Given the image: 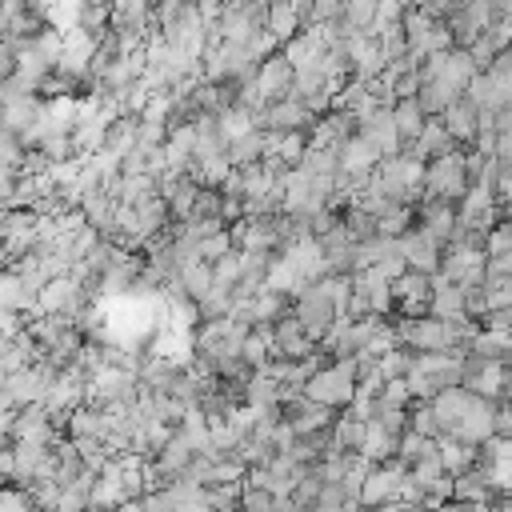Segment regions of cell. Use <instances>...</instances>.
Returning <instances> with one entry per match:
<instances>
[{
	"label": "cell",
	"instance_id": "f546056e",
	"mask_svg": "<svg viewBox=\"0 0 512 512\" xmlns=\"http://www.w3.org/2000/svg\"><path fill=\"white\" fill-rule=\"evenodd\" d=\"M392 120H396V132H400V140L404 144H412L416 136H420V128H424V108L416 104V96H400V100H392Z\"/></svg>",
	"mask_w": 512,
	"mask_h": 512
},
{
	"label": "cell",
	"instance_id": "484cf974",
	"mask_svg": "<svg viewBox=\"0 0 512 512\" xmlns=\"http://www.w3.org/2000/svg\"><path fill=\"white\" fill-rule=\"evenodd\" d=\"M468 400H472V388H464V384H448V388H440L428 404H432V412H436V420H440V428H444V436L452 432V424L460 420V412L468 408Z\"/></svg>",
	"mask_w": 512,
	"mask_h": 512
},
{
	"label": "cell",
	"instance_id": "f35d334b",
	"mask_svg": "<svg viewBox=\"0 0 512 512\" xmlns=\"http://www.w3.org/2000/svg\"><path fill=\"white\" fill-rule=\"evenodd\" d=\"M16 72V44L8 36H0V80Z\"/></svg>",
	"mask_w": 512,
	"mask_h": 512
},
{
	"label": "cell",
	"instance_id": "9c48e42d",
	"mask_svg": "<svg viewBox=\"0 0 512 512\" xmlns=\"http://www.w3.org/2000/svg\"><path fill=\"white\" fill-rule=\"evenodd\" d=\"M476 72H480V64H476L472 48H464V44H452V48H444V52L424 56V76H436V80L452 84L456 92H464Z\"/></svg>",
	"mask_w": 512,
	"mask_h": 512
},
{
	"label": "cell",
	"instance_id": "7402d4cb",
	"mask_svg": "<svg viewBox=\"0 0 512 512\" xmlns=\"http://www.w3.org/2000/svg\"><path fill=\"white\" fill-rule=\"evenodd\" d=\"M40 112H44V96L40 92H20V96H12V100L0 104V124L12 128V132H20L28 140L32 128H36V120H40Z\"/></svg>",
	"mask_w": 512,
	"mask_h": 512
},
{
	"label": "cell",
	"instance_id": "74e56055",
	"mask_svg": "<svg viewBox=\"0 0 512 512\" xmlns=\"http://www.w3.org/2000/svg\"><path fill=\"white\" fill-rule=\"evenodd\" d=\"M240 508H248V512H272L276 508V492H268L260 484H240Z\"/></svg>",
	"mask_w": 512,
	"mask_h": 512
},
{
	"label": "cell",
	"instance_id": "3957f363",
	"mask_svg": "<svg viewBox=\"0 0 512 512\" xmlns=\"http://www.w3.org/2000/svg\"><path fill=\"white\" fill-rule=\"evenodd\" d=\"M468 192V172H464V148L440 152L424 164V196H440V200H460Z\"/></svg>",
	"mask_w": 512,
	"mask_h": 512
},
{
	"label": "cell",
	"instance_id": "ffe728a7",
	"mask_svg": "<svg viewBox=\"0 0 512 512\" xmlns=\"http://www.w3.org/2000/svg\"><path fill=\"white\" fill-rule=\"evenodd\" d=\"M440 120H444L448 136H452L460 148H472V144H476V136H480V108H476L468 96H456V100L440 112Z\"/></svg>",
	"mask_w": 512,
	"mask_h": 512
},
{
	"label": "cell",
	"instance_id": "2e32d148",
	"mask_svg": "<svg viewBox=\"0 0 512 512\" xmlns=\"http://www.w3.org/2000/svg\"><path fill=\"white\" fill-rule=\"evenodd\" d=\"M12 440H36V444H52L56 436H64L60 432V424H56V416L44 408V404H24V408H16V420H12V432H8Z\"/></svg>",
	"mask_w": 512,
	"mask_h": 512
},
{
	"label": "cell",
	"instance_id": "44dd1931",
	"mask_svg": "<svg viewBox=\"0 0 512 512\" xmlns=\"http://www.w3.org/2000/svg\"><path fill=\"white\" fill-rule=\"evenodd\" d=\"M416 224L424 232H432L440 244H448L452 232H456V204L452 200H440V196H420L416 200Z\"/></svg>",
	"mask_w": 512,
	"mask_h": 512
},
{
	"label": "cell",
	"instance_id": "e0dca14e",
	"mask_svg": "<svg viewBox=\"0 0 512 512\" xmlns=\"http://www.w3.org/2000/svg\"><path fill=\"white\" fill-rule=\"evenodd\" d=\"M452 504H468V508H480V504H500V492L492 488L488 480V468L484 464H472L464 472L452 476Z\"/></svg>",
	"mask_w": 512,
	"mask_h": 512
},
{
	"label": "cell",
	"instance_id": "1f68e13d",
	"mask_svg": "<svg viewBox=\"0 0 512 512\" xmlns=\"http://www.w3.org/2000/svg\"><path fill=\"white\" fill-rule=\"evenodd\" d=\"M176 280H180V284H184V292H188V296H192V300L200 304V300L208 296V288H212V264L196 256V260H188V264H180V272H176Z\"/></svg>",
	"mask_w": 512,
	"mask_h": 512
},
{
	"label": "cell",
	"instance_id": "603a6c76",
	"mask_svg": "<svg viewBox=\"0 0 512 512\" xmlns=\"http://www.w3.org/2000/svg\"><path fill=\"white\" fill-rule=\"evenodd\" d=\"M384 156H392V152H404V140H400V132H396V120H392V104H380V108H372L360 124H356Z\"/></svg>",
	"mask_w": 512,
	"mask_h": 512
},
{
	"label": "cell",
	"instance_id": "4316f807",
	"mask_svg": "<svg viewBox=\"0 0 512 512\" xmlns=\"http://www.w3.org/2000/svg\"><path fill=\"white\" fill-rule=\"evenodd\" d=\"M396 448H400V432H392L388 424H380L376 416H368V424H364V440H360L356 452H364L368 460H392Z\"/></svg>",
	"mask_w": 512,
	"mask_h": 512
},
{
	"label": "cell",
	"instance_id": "e575fe53",
	"mask_svg": "<svg viewBox=\"0 0 512 512\" xmlns=\"http://www.w3.org/2000/svg\"><path fill=\"white\" fill-rule=\"evenodd\" d=\"M408 368H412V348H408V344H392V348L380 352V360H376L380 380H396V376H404Z\"/></svg>",
	"mask_w": 512,
	"mask_h": 512
},
{
	"label": "cell",
	"instance_id": "6da1fadb",
	"mask_svg": "<svg viewBox=\"0 0 512 512\" xmlns=\"http://www.w3.org/2000/svg\"><path fill=\"white\" fill-rule=\"evenodd\" d=\"M424 164L420 156L412 152H392V156H380V164L372 168V188H380L384 196L392 200H404V204H416L424 196Z\"/></svg>",
	"mask_w": 512,
	"mask_h": 512
},
{
	"label": "cell",
	"instance_id": "30bf717a",
	"mask_svg": "<svg viewBox=\"0 0 512 512\" xmlns=\"http://www.w3.org/2000/svg\"><path fill=\"white\" fill-rule=\"evenodd\" d=\"M280 252L288 256V264L296 268V276H300L304 284H312V280H320V276L328 272V256H324V244H320V236H312V232H300V236H292V240H288Z\"/></svg>",
	"mask_w": 512,
	"mask_h": 512
},
{
	"label": "cell",
	"instance_id": "7c38bea8",
	"mask_svg": "<svg viewBox=\"0 0 512 512\" xmlns=\"http://www.w3.org/2000/svg\"><path fill=\"white\" fill-rule=\"evenodd\" d=\"M260 128L268 132H288V128H312L316 112L300 100V96H284V100H268L260 112H256Z\"/></svg>",
	"mask_w": 512,
	"mask_h": 512
},
{
	"label": "cell",
	"instance_id": "83f0119b",
	"mask_svg": "<svg viewBox=\"0 0 512 512\" xmlns=\"http://www.w3.org/2000/svg\"><path fill=\"white\" fill-rule=\"evenodd\" d=\"M264 28L284 44L288 36H296L304 28V12L292 4V0H268V12H264Z\"/></svg>",
	"mask_w": 512,
	"mask_h": 512
},
{
	"label": "cell",
	"instance_id": "ac0fdd59",
	"mask_svg": "<svg viewBox=\"0 0 512 512\" xmlns=\"http://www.w3.org/2000/svg\"><path fill=\"white\" fill-rule=\"evenodd\" d=\"M320 348V340H312L308 332H304V324L292 316V312H284L280 320H272V356H292V360H300V356H308V352H316Z\"/></svg>",
	"mask_w": 512,
	"mask_h": 512
},
{
	"label": "cell",
	"instance_id": "4dcf8cb0",
	"mask_svg": "<svg viewBox=\"0 0 512 512\" xmlns=\"http://www.w3.org/2000/svg\"><path fill=\"white\" fill-rule=\"evenodd\" d=\"M216 124H220V136L232 144V140H240V136H248L252 128H260V120H256V112L252 108H244V104H228L220 116H216Z\"/></svg>",
	"mask_w": 512,
	"mask_h": 512
},
{
	"label": "cell",
	"instance_id": "5b68a950",
	"mask_svg": "<svg viewBox=\"0 0 512 512\" xmlns=\"http://www.w3.org/2000/svg\"><path fill=\"white\" fill-rule=\"evenodd\" d=\"M140 396V376L132 368H120V364H104L88 376V392L84 400L88 404H120V400H136Z\"/></svg>",
	"mask_w": 512,
	"mask_h": 512
},
{
	"label": "cell",
	"instance_id": "52a82bcc",
	"mask_svg": "<svg viewBox=\"0 0 512 512\" xmlns=\"http://www.w3.org/2000/svg\"><path fill=\"white\" fill-rule=\"evenodd\" d=\"M496 416H500V400L472 392L468 408L460 412V420L452 424V432H448V436H456V440H464V444L480 448L488 436H496Z\"/></svg>",
	"mask_w": 512,
	"mask_h": 512
},
{
	"label": "cell",
	"instance_id": "9a60e30c",
	"mask_svg": "<svg viewBox=\"0 0 512 512\" xmlns=\"http://www.w3.org/2000/svg\"><path fill=\"white\" fill-rule=\"evenodd\" d=\"M400 252H404V260H408V268H420V272H428V276L440 272L444 244H440L432 232H424L420 224H412V228L400 236Z\"/></svg>",
	"mask_w": 512,
	"mask_h": 512
},
{
	"label": "cell",
	"instance_id": "ba28073f",
	"mask_svg": "<svg viewBox=\"0 0 512 512\" xmlns=\"http://www.w3.org/2000/svg\"><path fill=\"white\" fill-rule=\"evenodd\" d=\"M404 476H408V464H404L400 456L376 460V464L368 468L364 484H360V504H364V508H388V504L396 500Z\"/></svg>",
	"mask_w": 512,
	"mask_h": 512
},
{
	"label": "cell",
	"instance_id": "d6a6232c",
	"mask_svg": "<svg viewBox=\"0 0 512 512\" xmlns=\"http://www.w3.org/2000/svg\"><path fill=\"white\" fill-rule=\"evenodd\" d=\"M436 448H440V460H444V468H448L452 476L476 464V448H472V444H464V440H456V436H440V440H436Z\"/></svg>",
	"mask_w": 512,
	"mask_h": 512
},
{
	"label": "cell",
	"instance_id": "8fae6325",
	"mask_svg": "<svg viewBox=\"0 0 512 512\" xmlns=\"http://www.w3.org/2000/svg\"><path fill=\"white\" fill-rule=\"evenodd\" d=\"M256 88H260V96L264 100H284V96H292V84H296V68L288 64V56L276 48V52H268L260 64H256Z\"/></svg>",
	"mask_w": 512,
	"mask_h": 512
},
{
	"label": "cell",
	"instance_id": "8992f818",
	"mask_svg": "<svg viewBox=\"0 0 512 512\" xmlns=\"http://www.w3.org/2000/svg\"><path fill=\"white\" fill-rule=\"evenodd\" d=\"M484 244H472V240H448L444 244V256H440V276L472 288V284H484Z\"/></svg>",
	"mask_w": 512,
	"mask_h": 512
},
{
	"label": "cell",
	"instance_id": "836d02e7",
	"mask_svg": "<svg viewBox=\"0 0 512 512\" xmlns=\"http://www.w3.org/2000/svg\"><path fill=\"white\" fill-rule=\"evenodd\" d=\"M228 160H232L236 168H244V164H256V160H264V128H252L248 136L232 140V144H228Z\"/></svg>",
	"mask_w": 512,
	"mask_h": 512
},
{
	"label": "cell",
	"instance_id": "7a4b0ae2",
	"mask_svg": "<svg viewBox=\"0 0 512 512\" xmlns=\"http://www.w3.org/2000/svg\"><path fill=\"white\" fill-rule=\"evenodd\" d=\"M356 388H360V372H356V360H352V356H336V360L320 364V368L308 376V384H304V392H308L312 400H320V404H328V408H336V412L352 404Z\"/></svg>",
	"mask_w": 512,
	"mask_h": 512
},
{
	"label": "cell",
	"instance_id": "f1b7e54d",
	"mask_svg": "<svg viewBox=\"0 0 512 512\" xmlns=\"http://www.w3.org/2000/svg\"><path fill=\"white\" fill-rule=\"evenodd\" d=\"M456 96H464V92H456L452 84H444V80H436V76H424L420 88H416V104L424 108V116H440Z\"/></svg>",
	"mask_w": 512,
	"mask_h": 512
},
{
	"label": "cell",
	"instance_id": "4fadbf2b",
	"mask_svg": "<svg viewBox=\"0 0 512 512\" xmlns=\"http://www.w3.org/2000/svg\"><path fill=\"white\" fill-rule=\"evenodd\" d=\"M504 368H508V360H496V356H480V352H472V348H468V356H464V388H472V392H480V396H492V400H500Z\"/></svg>",
	"mask_w": 512,
	"mask_h": 512
},
{
	"label": "cell",
	"instance_id": "d590c367",
	"mask_svg": "<svg viewBox=\"0 0 512 512\" xmlns=\"http://www.w3.org/2000/svg\"><path fill=\"white\" fill-rule=\"evenodd\" d=\"M236 248V240H232V228L228 224H220L216 232H208V236H200V244H196V252H200V260H220V256H228Z\"/></svg>",
	"mask_w": 512,
	"mask_h": 512
},
{
	"label": "cell",
	"instance_id": "cb8c5ba5",
	"mask_svg": "<svg viewBox=\"0 0 512 512\" xmlns=\"http://www.w3.org/2000/svg\"><path fill=\"white\" fill-rule=\"evenodd\" d=\"M308 144H312L308 128H288V132H268V128H264V156H276V160H284L288 168H296V164L304 160Z\"/></svg>",
	"mask_w": 512,
	"mask_h": 512
},
{
	"label": "cell",
	"instance_id": "8d00e7d4",
	"mask_svg": "<svg viewBox=\"0 0 512 512\" xmlns=\"http://www.w3.org/2000/svg\"><path fill=\"white\" fill-rule=\"evenodd\" d=\"M436 448V436H424V432H416V428H404L400 432V448H396V456L404 460V464H412V460H420L424 452H432Z\"/></svg>",
	"mask_w": 512,
	"mask_h": 512
},
{
	"label": "cell",
	"instance_id": "d4e9b609",
	"mask_svg": "<svg viewBox=\"0 0 512 512\" xmlns=\"http://www.w3.org/2000/svg\"><path fill=\"white\" fill-rule=\"evenodd\" d=\"M452 148H460V144L448 136V128H444L440 116H428L424 128H420V136H416L412 144H404V152H412V156H420V160H432V156L452 152Z\"/></svg>",
	"mask_w": 512,
	"mask_h": 512
},
{
	"label": "cell",
	"instance_id": "5bb4252c",
	"mask_svg": "<svg viewBox=\"0 0 512 512\" xmlns=\"http://www.w3.org/2000/svg\"><path fill=\"white\" fill-rule=\"evenodd\" d=\"M164 172H192L196 164V120H172L164 136Z\"/></svg>",
	"mask_w": 512,
	"mask_h": 512
},
{
	"label": "cell",
	"instance_id": "277c9868",
	"mask_svg": "<svg viewBox=\"0 0 512 512\" xmlns=\"http://www.w3.org/2000/svg\"><path fill=\"white\" fill-rule=\"evenodd\" d=\"M292 316L304 324V332H308L312 340H324V336H328V328L336 324L340 308H336V300L324 292V284H320V280H312V284H304V288L292 296Z\"/></svg>",
	"mask_w": 512,
	"mask_h": 512
},
{
	"label": "cell",
	"instance_id": "d6986e66",
	"mask_svg": "<svg viewBox=\"0 0 512 512\" xmlns=\"http://www.w3.org/2000/svg\"><path fill=\"white\" fill-rule=\"evenodd\" d=\"M336 152H340V172H344V176H372V168H376L380 156H384L360 128H356L352 136H344Z\"/></svg>",
	"mask_w": 512,
	"mask_h": 512
}]
</instances>
